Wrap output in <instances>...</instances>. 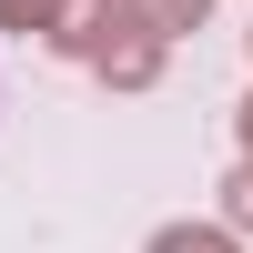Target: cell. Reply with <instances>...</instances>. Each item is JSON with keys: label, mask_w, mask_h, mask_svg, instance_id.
Here are the masks:
<instances>
[{"label": "cell", "mask_w": 253, "mask_h": 253, "mask_svg": "<svg viewBox=\"0 0 253 253\" xmlns=\"http://www.w3.org/2000/svg\"><path fill=\"white\" fill-rule=\"evenodd\" d=\"M152 253H243L223 223H172V233H152Z\"/></svg>", "instance_id": "6da1fadb"}, {"label": "cell", "mask_w": 253, "mask_h": 253, "mask_svg": "<svg viewBox=\"0 0 253 253\" xmlns=\"http://www.w3.org/2000/svg\"><path fill=\"white\" fill-rule=\"evenodd\" d=\"M71 0H0V31H51Z\"/></svg>", "instance_id": "7a4b0ae2"}, {"label": "cell", "mask_w": 253, "mask_h": 253, "mask_svg": "<svg viewBox=\"0 0 253 253\" xmlns=\"http://www.w3.org/2000/svg\"><path fill=\"white\" fill-rule=\"evenodd\" d=\"M203 10H213V0H142V20H152V31H162V41H172V31H193V20H203Z\"/></svg>", "instance_id": "3957f363"}, {"label": "cell", "mask_w": 253, "mask_h": 253, "mask_svg": "<svg viewBox=\"0 0 253 253\" xmlns=\"http://www.w3.org/2000/svg\"><path fill=\"white\" fill-rule=\"evenodd\" d=\"M223 223H253V162H243L233 182H223Z\"/></svg>", "instance_id": "277c9868"}, {"label": "cell", "mask_w": 253, "mask_h": 253, "mask_svg": "<svg viewBox=\"0 0 253 253\" xmlns=\"http://www.w3.org/2000/svg\"><path fill=\"white\" fill-rule=\"evenodd\" d=\"M243 152H253V101H243Z\"/></svg>", "instance_id": "5b68a950"}]
</instances>
